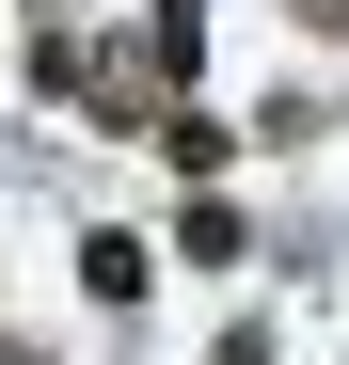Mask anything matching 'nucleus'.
<instances>
[{"instance_id":"obj_1","label":"nucleus","mask_w":349,"mask_h":365,"mask_svg":"<svg viewBox=\"0 0 349 365\" xmlns=\"http://www.w3.org/2000/svg\"><path fill=\"white\" fill-rule=\"evenodd\" d=\"M80 286L111 302V318H143V302H159V255H143L127 222H95V238H80Z\"/></svg>"},{"instance_id":"obj_2","label":"nucleus","mask_w":349,"mask_h":365,"mask_svg":"<svg viewBox=\"0 0 349 365\" xmlns=\"http://www.w3.org/2000/svg\"><path fill=\"white\" fill-rule=\"evenodd\" d=\"M174 255H191V270H239V255H254L239 191H191V207H174Z\"/></svg>"},{"instance_id":"obj_3","label":"nucleus","mask_w":349,"mask_h":365,"mask_svg":"<svg viewBox=\"0 0 349 365\" xmlns=\"http://www.w3.org/2000/svg\"><path fill=\"white\" fill-rule=\"evenodd\" d=\"M191 64H207V16H191V0H159V16H143V80L191 96Z\"/></svg>"},{"instance_id":"obj_4","label":"nucleus","mask_w":349,"mask_h":365,"mask_svg":"<svg viewBox=\"0 0 349 365\" xmlns=\"http://www.w3.org/2000/svg\"><path fill=\"white\" fill-rule=\"evenodd\" d=\"M159 159H174V175H222V159H239V128L191 111V96H159Z\"/></svg>"},{"instance_id":"obj_5","label":"nucleus","mask_w":349,"mask_h":365,"mask_svg":"<svg viewBox=\"0 0 349 365\" xmlns=\"http://www.w3.org/2000/svg\"><path fill=\"white\" fill-rule=\"evenodd\" d=\"M207 365H270V318H239V334H222V349H207Z\"/></svg>"},{"instance_id":"obj_6","label":"nucleus","mask_w":349,"mask_h":365,"mask_svg":"<svg viewBox=\"0 0 349 365\" xmlns=\"http://www.w3.org/2000/svg\"><path fill=\"white\" fill-rule=\"evenodd\" d=\"M286 16H302V32H349V0H286Z\"/></svg>"},{"instance_id":"obj_7","label":"nucleus","mask_w":349,"mask_h":365,"mask_svg":"<svg viewBox=\"0 0 349 365\" xmlns=\"http://www.w3.org/2000/svg\"><path fill=\"white\" fill-rule=\"evenodd\" d=\"M0 365H48V349H16V334H0Z\"/></svg>"}]
</instances>
